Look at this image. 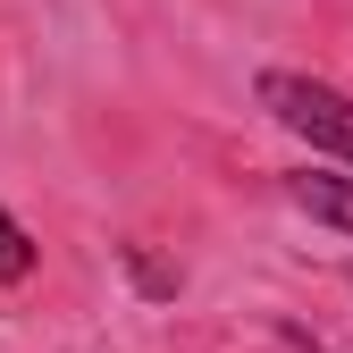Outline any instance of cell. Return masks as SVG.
Segmentation results:
<instances>
[{
    "label": "cell",
    "mask_w": 353,
    "mask_h": 353,
    "mask_svg": "<svg viewBox=\"0 0 353 353\" xmlns=\"http://www.w3.org/2000/svg\"><path fill=\"white\" fill-rule=\"evenodd\" d=\"M261 110H270L278 126H294L303 143H320V152L353 160V101L336 93V84H312V76L270 68V76H261Z\"/></svg>",
    "instance_id": "1"
},
{
    "label": "cell",
    "mask_w": 353,
    "mask_h": 353,
    "mask_svg": "<svg viewBox=\"0 0 353 353\" xmlns=\"http://www.w3.org/2000/svg\"><path fill=\"white\" fill-rule=\"evenodd\" d=\"M286 194L312 210V219H328V228H345L353 236V176H328V168H294L286 176Z\"/></svg>",
    "instance_id": "2"
},
{
    "label": "cell",
    "mask_w": 353,
    "mask_h": 353,
    "mask_svg": "<svg viewBox=\"0 0 353 353\" xmlns=\"http://www.w3.org/2000/svg\"><path fill=\"white\" fill-rule=\"evenodd\" d=\"M26 270H34V236L17 228V219H9V210H0V286H17Z\"/></svg>",
    "instance_id": "3"
},
{
    "label": "cell",
    "mask_w": 353,
    "mask_h": 353,
    "mask_svg": "<svg viewBox=\"0 0 353 353\" xmlns=\"http://www.w3.org/2000/svg\"><path fill=\"white\" fill-rule=\"evenodd\" d=\"M345 278H353V270H345Z\"/></svg>",
    "instance_id": "4"
}]
</instances>
